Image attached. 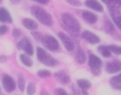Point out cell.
I'll return each mask as SVG.
<instances>
[{
    "label": "cell",
    "mask_w": 121,
    "mask_h": 95,
    "mask_svg": "<svg viewBox=\"0 0 121 95\" xmlns=\"http://www.w3.org/2000/svg\"><path fill=\"white\" fill-rule=\"evenodd\" d=\"M74 58L76 62L79 64H84L87 60V57L85 52L80 47L77 48L74 54Z\"/></svg>",
    "instance_id": "14"
},
{
    "label": "cell",
    "mask_w": 121,
    "mask_h": 95,
    "mask_svg": "<svg viewBox=\"0 0 121 95\" xmlns=\"http://www.w3.org/2000/svg\"><path fill=\"white\" fill-rule=\"evenodd\" d=\"M106 71L108 74H116L121 71V63L113 61L108 63L106 66Z\"/></svg>",
    "instance_id": "10"
},
{
    "label": "cell",
    "mask_w": 121,
    "mask_h": 95,
    "mask_svg": "<svg viewBox=\"0 0 121 95\" xmlns=\"http://www.w3.org/2000/svg\"><path fill=\"white\" fill-rule=\"evenodd\" d=\"M82 37L83 39H84L87 43L94 45L97 44L100 42V38L94 33L89 31H85L82 33Z\"/></svg>",
    "instance_id": "9"
},
{
    "label": "cell",
    "mask_w": 121,
    "mask_h": 95,
    "mask_svg": "<svg viewBox=\"0 0 121 95\" xmlns=\"http://www.w3.org/2000/svg\"><path fill=\"white\" fill-rule=\"evenodd\" d=\"M35 1H37L38 3H40L41 4H47L49 1V0H36Z\"/></svg>",
    "instance_id": "37"
},
{
    "label": "cell",
    "mask_w": 121,
    "mask_h": 95,
    "mask_svg": "<svg viewBox=\"0 0 121 95\" xmlns=\"http://www.w3.org/2000/svg\"><path fill=\"white\" fill-rule=\"evenodd\" d=\"M111 16L115 25L121 31V11L119 7L116 6H108Z\"/></svg>",
    "instance_id": "7"
},
{
    "label": "cell",
    "mask_w": 121,
    "mask_h": 95,
    "mask_svg": "<svg viewBox=\"0 0 121 95\" xmlns=\"http://www.w3.org/2000/svg\"><path fill=\"white\" fill-rule=\"evenodd\" d=\"M36 53L38 60L46 66L53 67L58 64V61L42 48L38 47L36 48Z\"/></svg>",
    "instance_id": "3"
},
{
    "label": "cell",
    "mask_w": 121,
    "mask_h": 95,
    "mask_svg": "<svg viewBox=\"0 0 121 95\" xmlns=\"http://www.w3.org/2000/svg\"><path fill=\"white\" fill-rule=\"evenodd\" d=\"M37 75L39 77L45 78V77H50L51 75V72L48 70H38L37 72Z\"/></svg>",
    "instance_id": "26"
},
{
    "label": "cell",
    "mask_w": 121,
    "mask_h": 95,
    "mask_svg": "<svg viewBox=\"0 0 121 95\" xmlns=\"http://www.w3.org/2000/svg\"><path fill=\"white\" fill-rule=\"evenodd\" d=\"M108 47L111 51V53L118 55H121V46L116 45H108Z\"/></svg>",
    "instance_id": "23"
},
{
    "label": "cell",
    "mask_w": 121,
    "mask_h": 95,
    "mask_svg": "<svg viewBox=\"0 0 121 95\" xmlns=\"http://www.w3.org/2000/svg\"><path fill=\"white\" fill-rule=\"evenodd\" d=\"M18 87L21 92H23L25 90V79L23 76H20L18 79Z\"/></svg>",
    "instance_id": "28"
},
{
    "label": "cell",
    "mask_w": 121,
    "mask_h": 95,
    "mask_svg": "<svg viewBox=\"0 0 121 95\" xmlns=\"http://www.w3.org/2000/svg\"><path fill=\"white\" fill-rule=\"evenodd\" d=\"M31 14L43 25L46 26H51L53 24L52 15L39 6H33L30 9Z\"/></svg>",
    "instance_id": "2"
},
{
    "label": "cell",
    "mask_w": 121,
    "mask_h": 95,
    "mask_svg": "<svg viewBox=\"0 0 121 95\" xmlns=\"http://www.w3.org/2000/svg\"><path fill=\"white\" fill-rule=\"evenodd\" d=\"M1 88H0V95H1Z\"/></svg>",
    "instance_id": "41"
},
{
    "label": "cell",
    "mask_w": 121,
    "mask_h": 95,
    "mask_svg": "<svg viewBox=\"0 0 121 95\" xmlns=\"http://www.w3.org/2000/svg\"><path fill=\"white\" fill-rule=\"evenodd\" d=\"M72 89L73 93L75 95H80L82 94V91L79 90V87L78 86L77 87L75 85H72Z\"/></svg>",
    "instance_id": "33"
},
{
    "label": "cell",
    "mask_w": 121,
    "mask_h": 95,
    "mask_svg": "<svg viewBox=\"0 0 121 95\" xmlns=\"http://www.w3.org/2000/svg\"><path fill=\"white\" fill-rule=\"evenodd\" d=\"M111 82L121 85V73L119 75H116V76H113L111 78Z\"/></svg>",
    "instance_id": "31"
},
{
    "label": "cell",
    "mask_w": 121,
    "mask_h": 95,
    "mask_svg": "<svg viewBox=\"0 0 121 95\" xmlns=\"http://www.w3.org/2000/svg\"></svg>",
    "instance_id": "44"
},
{
    "label": "cell",
    "mask_w": 121,
    "mask_h": 95,
    "mask_svg": "<svg viewBox=\"0 0 121 95\" xmlns=\"http://www.w3.org/2000/svg\"><path fill=\"white\" fill-rule=\"evenodd\" d=\"M23 50L27 55H28L29 56H30V55H32L33 54V53H34V48H33V46L32 43H30V41H29V42L26 45V46L23 48Z\"/></svg>",
    "instance_id": "21"
},
{
    "label": "cell",
    "mask_w": 121,
    "mask_h": 95,
    "mask_svg": "<svg viewBox=\"0 0 121 95\" xmlns=\"http://www.w3.org/2000/svg\"><path fill=\"white\" fill-rule=\"evenodd\" d=\"M30 41L26 38V37H24L23 38L21 41H19L17 43H16V48L18 50H23V48L26 46V45Z\"/></svg>",
    "instance_id": "22"
},
{
    "label": "cell",
    "mask_w": 121,
    "mask_h": 95,
    "mask_svg": "<svg viewBox=\"0 0 121 95\" xmlns=\"http://www.w3.org/2000/svg\"><path fill=\"white\" fill-rule=\"evenodd\" d=\"M20 60L21 61V63L26 67H31L33 64L32 59L30 58V57L27 55V54H21L20 56Z\"/></svg>",
    "instance_id": "19"
},
{
    "label": "cell",
    "mask_w": 121,
    "mask_h": 95,
    "mask_svg": "<svg viewBox=\"0 0 121 95\" xmlns=\"http://www.w3.org/2000/svg\"><path fill=\"white\" fill-rule=\"evenodd\" d=\"M77 86L81 89V90H89L91 87V83L87 80L84 79H81L77 80Z\"/></svg>",
    "instance_id": "20"
},
{
    "label": "cell",
    "mask_w": 121,
    "mask_h": 95,
    "mask_svg": "<svg viewBox=\"0 0 121 95\" xmlns=\"http://www.w3.org/2000/svg\"><path fill=\"white\" fill-rule=\"evenodd\" d=\"M22 24L25 28H26L28 30L35 31L38 29V23L34 21L33 19L28 18H25L22 20Z\"/></svg>",
    "instance_id": "15"
},
{
    "label": "cell",
    "mask_w": 121,
    "mask_h": 95,
    "mask_svg": "<svg viewBox=\"0 0 121 95\" xmlns=\"http://www.w3.org/2000/svg\"><path fill=\"white\" fill-rule=\"evenodd\" d=\"M61 20L64 28L73 36H77L81 30L79 21L71 14L64 13L61 16Z\"/></svg>",
    "instance_id": "1"
},
{
    "label": "cell",
    "mask_w": 121,
    "mask_h": 95,
    "mask_svg": "<svg viewBox=\"0 0 121 95\" xmlns=\"http://www.w3.org/2000/svg\"><path fill=\"white\" fill-rule=\"evenodd\" d=\"M1 84L4 90L8 92L11 93L15 90L16 87V84L13 77H11L9 75H4L1 77Z\"/></svg>",
    "instance_id": "6"
},
{
    "label": "cell",
    "mask_w": 121,
    "mask_h": 95,
    "mask_svg": "<svg viewBox=\"0 0 121 95\" xmlns=\"http://www.w3.org/2000/svg\"><path fill=\"white\" fill-rule=\"evenodd\" d=\"M81 91H82V94L83 95H89L87 90H82Z\"/></svg>",
    "instance_id": "40"
},
{
    "label": "cell",
    "mask_w": 121,
    "mask_h": 95,
    "mask_svg": "<svg viewBox=\"0 0 121 95\" xmlns=\"http://www.w3.org/2000/svg\"><path fill=\"white\" fill-rule=\"evenodd\" d=\"M98 52L104 57V58H108L111 56L112 55V53L111 51L110 50V49L108 48V46H105V45H99L98 47Z\"/></svg>",
    "instance_id": "18"
},
{
    "label": "cell",
    "mask_w": 121,
    "mask_h": 95,
    "mask_svg": "<svg viewBox=\"0 0 121 95\" xmlns=\"http://www.w3.org/2000/svg\"><path fill=\"white\" fill-rule=\"evenodd\" d=\"M111 85L113 87V88L116 89V90H121V85L120 84H117L113 82H111Z\"/></svg>",
    "instance_id": "35"
},
{
    "label": "cell",
    "mask_w": 121,
    "mask_h": 95,
    "mask_svg": "<svg viewBox=\"0 0 121 95\" xmlns=\"http://www.w3.org/2000/svg\"><path fill=\"white\" fill-rule=\"evenodd\" d=\"M31 35L33 36V37L35 38V41H37L39 43H42L43 38H44V36L43 35L42 33L38 32V31H32Z\"/></svg>",
    "instance_id": "24"
},
{
    "label": "cell",
    "mask_w": 121,
    "mask_h": 95,
    "mask_svg": "<svg viewBox=\"0 0 121 95\" xmlns=\"http://www.w3.org/2000/svg\"><path fill=\"white\" fill-rule=\"evenodd\" d=\"M11 3L14 4V5H16V4H18L19 2L21 1V0H10Z\"/></svg>",
    "instance_id": "38"
},
{
    "label": "cell",
    "mask_w": 121,
    "mask_h": 95,
    "mask_svg": "<svg viewBox=\"0 0 121 95\" xmlns=\"http://www.w3.org/2000/svg\"><path fill=\"white\" fill-rule=\"evenodd\" d=\"M66 1L69 4L76 7H79L82 5V3L80 0H66Z\"/></svg>",
    "instance_id": "29"
},
{
    "label": "cell",
    "mask_w": 121,
    "mask_h": 95,
    "mask_svg": "<svg viewBox=\"0 0 121 95\" xmlns=\"http://www.w3.org/2000/svg\"><path fill=\"white\" fill-rule=\"evenodd\" d=\"M6 60H7V58H6V56H5V55H0V63H4L6 61Z\"/></svg>",
    "instance_id": "36"
},
{
    "label": "cell",
    "mask_w": 121,
    "mask_h": 95,
    "mask_svg": "<svg viewBox=\"0 0 121 95\" xmlns=\"http://www.w3.org/2000/svg\"><path fill=\"white\" fill-rule=\"evenodd\" d=\"M40 95H49V93H48V91H46L45 90H43L41 91Z\"/></svg>",
    "instance_id": "39"
},
{
    "label": "cell",
    "mask_w": 121,
    "mask_h": 95,
    "mask_svg": "<svg viewBox=\"0 0 121 95\" xmlns=\"http://www.w3.org/2000/svg\"><path fill=\"white\" fill-rule=\"evenodd\" d=\"M0 21L8 23H11L13 22L12 17L9 11L4 7H0Z\"/></svg>",
    "instance_id": "16"
},
{
    "label": "cell",
    "mask_w": 121,
    "mask_h": 95,
    "mask_svg": "<svg viewBox=\"0 0 121 95\" xmlns=\"http://www.w3.org/2000/svg\"><path fill=\"white\" fill-rule=\"evenodd\" d=\"M82 17L84 19L85 21L90 24H94L98 21V17L96 14L91 11H84L82 13Z\"/></svg>",
    "instance_id": "17"
},
{
    "label": "cell",
    "mask_w": 121,
    "mask_h": 95,
    "mask_svg": "<svg viewBox=\"0 0 121 95\" xmlns=\"http://www.w3.org/2000/svg\"><path fill=\"white\" fill-rule=\"evenodd\" d=\"M44 47L52 51V52H56L60 49V44L57 40L51 35H46L44 36L43 40L41 43Z\"/></svg>",
    "instance_id": "5"
},
{
    "label": "cell",
    "mask_w": 121,
    "mask_h": 95,
    "mask_svg": "<svg viewBox=\"0 0 121 95\" xmlns=\"http://www.w3.org/2000/svg\"><path fill=\"white\" fill-rule=\"evenodd\" d=\"M8 31V28L5 25H2V26H0V36H2V35H4Z\"/></svg>",
    "instance_id": "34"
},
{
    "label": "cell",
    "mask_w": 121,
    "mask_h": 95,
    "mask_svg": "<svg viewBox=\"0 0 121 95\" xmlns=\"http://www.w3.org/2000/svg\"><path fill=\"white\" fill-rule=\"evenodd\" d=\"M84 4H85L86 6L96 11H98V12H103L104 11L103 6L97 0H86Z\"/></svg>",
    "instance_id": "11"
},
{
    "label": "cell",
    "mask_w": 121,
    "mask_h": 95,
    "mask_svg": "<svg viewBox=\"0 0 121 95\" xmlns=\"http://www.w3.org/2000/svg\"><path fill=\"white\" fill-rule=\"evenodd\" d=\"M103 28H104V31L109 35L115 36L116 33V31L113 23L108 18H106V19L104 20Z\"/></svg>",
    "instance_id": "12"
},
{
    "label": "cell",
    "mask_w": 121,
    "mask_h": 95,
    "mask_svg": "<svg viewBox=\"0 0 121 95\" xmlns=\"http://www.w3.org/2000/svg\"><path fill=\"white\" fill-rule=\"evenodd\" d=\"M54 76L57 80V81L62 84L65 85V84H68L70 82V77L69 75L63 70H60L55 72L54 74Z\"/></svg>",
    "instance_id": "13"
},
{
    "label": "cell",
    "mask_w": 121,
    "mask_h": 95,
    "mask_svg": "<svg viewBox=\"0 0 121 95\" xmlns=\"http://www.w3.org/2000/svg\"><path fill=\"white\" fill-rule=\"evenodd\" d=\"M88 65L94 75L99 76L101 74V68L103 66V62L98 56L94 54H91L89 57Z\"/></svg>",
    "instance_id": "4"
},
{
    "label": "cell",
    "mask_w": 121,
    "mask_h": 95,
    "mask_svg": "<svg viewBox=\"0 0 121 95\" xmlns=\"http://www.w3.org/2000/svg\"><path fill=\"white\" fill-rule=\"evenodd\" d=\"M55 95H69L67 91L62 88H57L55 90Z\"/></svg>",
    "instance_id": "32"
},
{
    "label": "cell",
    "mask_w": 121,
    "mask_h": 95,
    "mask_svg": "<svg viewBox=\"0 0 121 95\" xmlns=\"http://www.w3.org/2000/svg\"><path fill=\"white\" fill-rule=\"evenodd\" d=\"M21 34H22L21 33V31L18 28H13V31H12V36L16 39L18 38L21 36Z\"/></svg>",
    "instance_id": "30"
},
{
    "label": "cell",
    "mask_w": 121,
    "mask_h": 95,
    "mask_svg": "<svg viewBox=\"0 0 121 95\" xmlns=\"http://www.w3.org/2000/svg\"><path fill=\"white\" fill-rule=\"evenodd\" d=\"M32 1H36V0H32Z\"/></svg>",
    "instance_id": "42"
},
{
    "label": "cell",
    "mask_w": 121,
    "mask_h": 95,
    "mask_svg": "<svg viewBox=\"0 0 121 95\" xmlns=\"http://www.w3.org/2000/svg\"><path fill=\"white\" fill-rule=\"evenodd\" d=\"M58 36L62 41L64 46L65 47L66 50L69 52H72L74 49V42L72 41V39L65 33L63 32H60L58 33Z\"/></svg>",
    "instance_id": "8"
},
{
    "label": "cell",
    "mask_w": 121,
    "mask_h": 95,
    "mask_svg": "<svg viewBox=\"0 0 121 95\" xmlns=\"http://www.w3.org/2000/svg\"><path fill=\"white\" fill-rule=\"evenodd\" d=\"M108 6H116L119 7L121 6V0H101Z\"/></svg>",
    "instance_id": "25"
},
{
    "label": "cell",
    "mask_w": 121,
    "mask_h": 95,
    "mask_svg": "<svg viewBox=\"0 0 121 95\" xmlns=\"http://www.w3.org/2000/svg\"><path fill=\"white\" fill-rule=\"evenodd\" d=\"M35 85L33 82H30L27 87V95H34L35 92Z\"/></svg>",
    "instance_id": "27"
},
{
    "label": "cell",
    "mask_w": 121,
    "mask_h": 95,
    "mask_svg": "<svg viewBox=\"0 0 121 95\" xmlns=\"http://www.w3.org/2000/svg\"><path fill=\"white\" fill-rule=\"evenodd\" d=\"M1 1V0H0V1Z\"/></svg>",
    "instance_id": "43"
}]
</instances>
